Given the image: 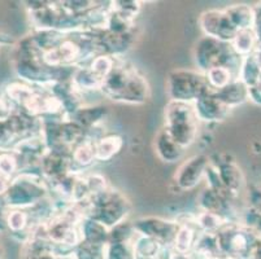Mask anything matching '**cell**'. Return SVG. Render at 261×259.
Wrapping results in <instances>:
<instances>
[{"mask_svg":"<svg viewBox=\"0 0 261 259\" xmlns=\"http://www.w3.org/2000/svg\"><path fill=\"white\" fill-rule=\"evenodd\" d=\"M100 92L111 101L129 105L146 104L151 96L147 78L134 65L123 60V57L103 80Z\"/></svg>","mask_w":261,"mask_h":259,"instance_id":"cell-1","label":"cell"},{"mask_svg":"<svg viewBox=\"0 0 261 259\" xmlns=\"http://www.w3.org/2000/svg\"><path fill=\"white\" fill-rule=\"evenodd\" d=\"M84 217L101 223L108 229L129 220L133 206L122 192L108 187L104 191L90 196L85 203L75 204Z\"/></svg>","mask_w":261,"mask_h":259,"instance_id":"cell-2","label":"cell"},{"mask_svg":"<svg viewBox=\"0 0 261 259\" xmlns=\"http://www.w3.org/2000/svg\"><path fill=\"white\" fill-rule=\"evenodd\" d=\"M49 197L48 183L37 168H26L11 180L6 203L9 209H30Z\"/></svg>","mask_w":261,"mask_h":259,"instance_id":"cell-3","label":"cell"},{"mask_svg":"<svg viewBox=\"0 0 261 259\" xmlns=\"http://www.w3.org/2000/svg\"><path fill=\"white\" fill-rule=\"evenodd\" d=\"M199 126L192 104L169 101L164 108L163 128L185 151L198 140Z\"/></svg>","mask_w":261,"mask_h":259,"instance_id":"cell-4","label":"cell"},{"mask_svg":"<svg viewBox=\"0 0 261 259\" xmlns=\"http://www.w3.org/2000/svg\"><path fill=\"white\" fill-rule=\"evenodd\" d=\"M192 56H194L196 70L203 74L216 66H226L238 77L242 60H243L241 56L232 51L230 43L220 42V40L204 37V35L196 42Z\"/></svg>","mask_w":261,"mask_h":259,"instance_id":"cell-5","label":"cell"},{"mask_svg":"<svg viewBox=\"0 0 261 259\" xmlns=\"http://www.w3.org/2000/svg\"><path fill=\"white\" fill-rule=\"evenodd\" d=\"M165 92L169 101L194 104L201 96L212 91L205 75L196 69H174L167 75Z\"/></svg>","mask_w":261,"mask_h":259,"instance_id":"cell-6","label":"cell"},{"mask_svg":"<svg viewBox=\"0 0 261 259\" xmlns=\"http://www.w3.org/2000/svg\"><path fill=\"white\" fill-rule=\"evenodd\" d=\"M260 234L242 223H226L216 234L218 249L225 259H247Z\"/></svg>","mask_w":261,"mask_h":259,"instance_id":"cell-7","label":"cell"},{"mask_svg":"<svg viewBox=\"0 0 261 259\" xmlns=\"http://www.w3.org/2000/svg\"><path fill=\"white\" fill-rule=\"evenodd\" d=\"M43 123L16 110L11 117L0 122V152H12L22 140L42 134Z\"/></svg>","mask_w":261,"mask_h":259,"instance_id":"cell-8","label":"cell"},{"mask_svg":"<svg viewBox=\"0 0 261 259\" xmlns=\"http://www.w3.org/2000/svg\"><path fill=\"white\" fill-rule=\"evenodd\" d=\"M210 162L217 171L218 179L225 191L236 203H239V199L246 196L248 185L236 158L229 153H216L210 156Z\"/></svg>","mask_w":261,"mask_h":259,"instance_id":"cell-9","label":"cell"},{"mask_svg":"<svg viewBox=\"0 0 261 259\" xmlns=\"http://www.w3.org/2000/svg\"><path fill=\"white\" fill-rule=\"evenodd\" d=\"M210 166V156L200 153L182 161L172 178L178 192H190L204 180Z\"/></svg>","mask_w":261,"mask_h":259,"instance_id":"cell-10","label":"cell"},{"mask_svg":"<svg viewBox=\"0 0 261 259\" xmlns=\"http://www.w3.org/2000/svg\"><path fill=\"white\" fill-rule=\"evenodd\" d=\"M135 232L141 236L156 240L164 245L172 246L178 229L175 220L164 219L160 217H142L133 220Z\"/></svg>","mask_w":261,"mask_h":259,"instance_id":"cell-11","label":"cell"},{"mask_svg":"<svg viewBox=\"0 0 261 259\" xmlns=\"http://www.w3.org/2000/svg\"><path fill=\"white\" fill-rule=\"evenodd\" d=\"M199 26L204 37L213 38L224 43L231 42L237 33L224 9L204 11L199 17Z\"/></svg>","mask_w":261,"mask_h":259,"instance_id":"cell-12","label":"cell"},{"mask_svg":"<svg viewBox=\"0 0 261 259\" xmlns=\"http://www.w3.org/2000/svg\"><path fill=\"white\" fill-rule=\"evenodd\" d=\"M192 106L199 122L208 125L224 122L232 111L213 92H208L207 95L201 96L192 104Z\"/></svg>","mask_w":261,"mask_h":259,"instance_id":"cell-13","label":"cell"},{"mask_svg":"<svg viewBox=\"0 0 261 259\" xmlns=\"http://www.w3.org/2000/svg\"><path fill=\"white\" fill-rule=\"evenodd\" d=\"M69 249L55 245L39 237H32L21 248V259H74Z\"/></svg>","mask_w":261,"mask_h":259,"instance_id":"cell-14","label":"cell"},{"mask_svg":"<svg viewBox=\"0 0 261 259\" xmlns=\"http://www.w3.org/2000/svg\"><path fill=\"white\" fill-rule=\"evenodd\" d=\"M38 170L47 182L58 179L70 172V153L60 151H51L42 157Z\"/></svg>","mask_w":261,"mask_h":259,"instance_id":"cell-15","label":"cell"},{"mask_svg":"<svg viewBox=\"0 0 261 259\" xmlns=\"http://www.w3.org/2000/svg\"><path fill=\"white\" fill-rule=\"evenodd\" d=\"M95 141L85 135V139L70 152V172L74 175H84L96 162L95 157Z\"/></svg>","mask_w":261,"mask_h":259,"instance_id":"cell-16","label":"cell"},{"mask_svg":"<svg viewBox=\"0 0 261 259\" xmlns=\"http://www.w3.org/2000/svg\"><path fill=\"white\" fill-rule=\"evenodd\" d=\"M153 149L164 163H178L184 160L186 151L178 146L164 128H160L153 140Z\"/></svg>","mask_w":261,"mask_h":259,"instance_id":"cell-17","label":"cell"},{"mask_svg":"<svg viewBox=\"0 0 261 259\" xmlns=\"http://www.w3.org/2000/svg\"><path fill=\"white\" fill-rule=\"evenodd\" d=\"M108 106L96 104V105H84L72 117L73 121L78 123L85 131L103 126L108 118Z\"/></svg>","mask_w":261,"mask_h":259,"instance_id":"cell-18","label":"cell"},{"mask_svg":"<svg viewBox=\"0 0 261 259\" xmlns=\"http://www.w3.org/2000/svg\"><path fill=\"white\" fill-rule=\"evenodd\" d=\"M213 94L226 104L230 109H236L250 101V90L242 80L236 79L224 87V89L215 91Z\"/></svg>","mask_w":261,"mask_h":259,"instance_id":"cell-19","label":"cell"},{"mask_svg":"<svg viewBox=\"0 0 261 259\" xmlns=\"http://www.w3.org/2000/svg\"><path fill=\"white\" fill-rule=\"evenodd\" d=\"M125 141L122 136L116 134H104L95 141L96 162H109L122 151Z\"/></svg>","mask_w":261,"mask_h":259,"instance_id":"cell-20","label":"cell"},{"mask_svg":"<svg viewBox=\"0 0 261 259\" xmlns=\"http://www.w3.org/2000/svg\"><path fill=\"white\" fill-rule=\"evenodd\" d=\"M80 228L81 241L90 242V244H100L107 245L108 244L109 229L104 227L101 223L91 219V218L84 217L78 223Z\"/></svg>","mask_w":261,"mask_h":259,"instance_id":"cell-21","label":"cell"},{"mask_svg":"<svg viewBox=\"0 0 261 259\" xmlns=\"http://www.w3.org/2000/svg\"><path fill=\"white\" fill-rule=\"evenodd\" d=\"M70 82L82 95L87 92H100L101 84H103V79L92 73L87 65L75 68L73 70Z\"/></svg>","mask_w":261,"mask_h":259,"instance_id":"cell-22","label":"cell"},{"mask_svg":"<svg viewBox=\"0 0 261 259\" xmlns=\"http://www.w3.org/2000/svg\"><path fill=\"white\" fill-rule=\"evenodd\" d=\"M224 11L226 12L230 22H231V25L234 26L237 32L243 30V28L253 27V22H255L253 6L246 3L231 4V6L225 7Z\"/></svg>","mask_w":261,"mask_h":259,"instance_id":"cell-23","label":"cell"},{"mask_svg":"<svg viewBox=\"0 0 261 259\" xmlns=\"http://www.w3.org/2000/svg\"><path fill=\"white\" fill-rule=\"evenodd\" d=\"M257 42L258 38L253 27L243 28V30H238L236 33L232 40L230 42V46H231L232 51L236 52L238 56L244 59V57L250 56V54L255 52Z\"/></svg>","mask_w":261,"mask_h":259,"instance_id":"cell-24","label":"cell"},{"mask_svg":"<svg viewBox=\"0 0 261 259\" xmlns=\"http://www.w3.org/2000/svg\"><path fill=\"white\" fill-rule=\"evenodd\" d=\"M204 75H205V79H207V83L212 92L224 89L232 80L238 79L236 73L226 66H216V68L205 71Z\"/></svg>","mask_w":261,"mask_h":259,"instance_id":"cell-25","label":"cell"},{"mask_svg":"<svg viewBox=\"0 0 261 259\" xmlns=\"http://www.w3.org/2000/svg\"><path fill=\"white\" fill-rule=\"evenodd\" d=\"M261 77V69L258 66L256 57L252 54L244 57L239 69L238 79L242 80L248 89H252L258 83Z\"/></svg>","mask_w":261,"mask_h":259,"instance_id":"cell-26","label":"cell"},{"mask_svg":"<svg viewBox=\"0 0 261 259\" xmlns=\"http://www.w3.org/2000/svg\"><path fill=\"white\" fill-rule=\"evenodd\" d=\"M22 170L15 152H0V177L11 182Z\"/></svg>","mask_w":261,"mask_h":259,"instance_id":"cell-27","label":"cell"},{"mask_svg":"<svg viewBox=\"0 0 261 259\" xmlns=\"http://www.w3.org/2000/svg\"><path fill=\"white\" fill-rule=\"evenodd\" d=\"M195 222L199 231L203 234H217L220 228L224 227L227 222H225L221 217L216 214L207 213V211H199L195 214Z\"/></svg>","mask_w":261,"mask_h":259,"instance_id":"cell-28","label":"cell"},{"mask_svg":"<svg viewBox=\"0 0 261 259\" xmlns=\"http://www.w3.org/2000/svg\"><path fill=\"white\" fill-rule=\"evenodd\" d=\"M107 245L81 241L73 251L74 259H106Z\"/></svg>","mask_w":261,"mask_h":259,"instance_id":"cell-29","label":"cell"},{"mask_svg":"<svg viewBox=\"0 0 261 259\" xmlns=\"http://www.w3.org/2000/svg\"><path fill=\"white\" fill-rule=\"evenodd\" d=\"M106 259H134L133 241L108 242L106 248Z\"/></svg>","mask_w":261,"mask_h":259,"instance_id":"cell-30","label":"cell"},{"mask_svg":"<svg viewBox=\"0 0 261 259\" xmlns=\"http://www.w3.org/2000/svg\"><path fill=\"white\" fill-rule=\"evenodd\" d=\"M16 108L15 105L4 96L3 94L0 95V122L2 121H6L11 117L12 114L15 113Z\"/></svg>","mask_w":261,"mask_h":259,"instance_id":"cell-31","label":"cell"},{"mask_svg":"<svg viewBox=\"0 0 261 259\" xmlns=\"http://www.w3.org/2000/svg\"><path fill=\"white\" fill-rule=\"evenodd\" d=\"M8 210L9 208L6 203V198H4V197H0V234H6L7 232L6 218Z\"/></svg>","mask_w":261,"mask_h":259,"instance_id":"cell-32","label":"cell"},{"mask_svg":"<svg viewBox=\"0 0 261 259\" xmlns=\"http://www.w3.org/2000/svg\"><path fill=\"white\" fill-rule=\"evenodd\" d=\"M253 11H255V22H253V30H255L258 40H261V3L253 6Z\"/></svg>","mask_w":261,"mask_h":259,"instance_id":"cell-33","label":"cell"},{"mask_svg":"<svg viewBox=\"0 0 261 259\" xmlns=\"http://www.w3.org/2000/svg\"><path fill=\"white\" fill-rule=\"evenodd\" d=\"M250 90V101L255 103L256 105H261V77L257 84Z\"/></svg>","mask_w":261,"mask_h":259,"instance_id":"cell-34","label":"cell"},{"mask_svg":"<svg viewBox=\"0 0 261 259\" xmlns=\"http://www.w3.org/2000/svg\"><path fill=\"white\" fill-rule=\"evenodd\" d=\"M247 259H261V235L257 239V241L255 242L252 250H251L250 255Z\"/></svg>","mask_w":261,"mask_h":259,"instance_id":"cell-35","label":"cell"},{"mask_svg":"<svg viewBox=\"0 0 261 259\" xmlns=\"http://www.w3.org/2000/svg\"><path fill=\"white\" fill-rule=\"evenodd\" d=\"M9 184H11V182L7 179H4V178L0 177V197H4L6 196L7 191H8L9 188Z\"/></svg>","mask_w":261,"mask_h":259,"instance_id":"cell-36","label":"cell"},{"mask_svg":"<svg viewBox=\"0 0 261 259\" xmlns=\"http://www.w3.org/2000/svg\"><path fill=\"white\" fill-rule=\"evenodd\" d=\"M253 56L256 57V61H257L258 66H260L261 69V40L257 42V46H256L255 52H253Z\"/></svg>","mask_w":261,"mask_h":259,"instance_id":"cell-37","label":"cell"},{"mask_svg":"<svg viewBox=\"0 0 261 259\" xmlns=\"http://www.w3.org/2000/svg\"><path fill=\"white\" fill-rule=\"evenodd\" d=\"M256 231L258 232V234L261 235V219H260V222H258V224H257V227H256Z\"/></svg>","mask_w":261,"mask_h":259,"instance_id":"cell-38","label":"cell"},{"mask_svg":"<svg viewBox=\"0 0 261 259\" xmlns=\"http://www.w3.org/2000/svg\"><path fill=\"white\" fill-rule=\"evenodd\" d=\"M220 259H225V258H220Z\"/></svg>","mask_w":261,"mask_h":259,"instance_id":"cell-39","label":"cell"},{"mask_svg":"<svg viewBox=\"0 0 261 259\" xmlns=\"http://www.w3.org/2000/svg\"><path fill=\"white\" fill-rule=\"evenodd\" d=\"M260 187H261V184H260Z\"/></svg>","mask_w":261,"mask_h":259,"instance_id":"cell-40","label":"cell"}]
</instances>
